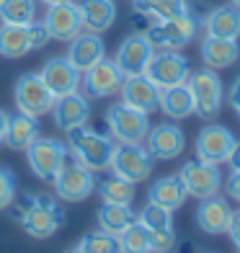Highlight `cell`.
<instances>
[{"label": "cell", "instance_id": "obj_1", "mask_svg": "<svg viewBox=\"0 0 240 253\" xmlns=\"http://www.w3.org/2000/svg\"><path fill=\"white\" fill-rule=\"evenodd\" d=\"M65 134H67V150L75 155V160L80 166L90 168L93 173H98V170H109L114 147H117L114 137L90 129L88 124L73 126V129H67Z\"/></svg>", "mask_w": 240, "mask_h": 253}, {"label": "cell", "instance_id": "obj_2", "mask_svg": "<svg viewBox=\"0 0 240 253\" xmlns=\"http://www.w3.org/2000/svg\"><path fill=\"white\" fill-rule=\"evenodd\" d=\"M186 83L194 96V114L207 122L214 119L222 111V103H225V85H222V78L217 75V70H212V67L191 70Z\"/></svg>", "mask_w": 240, "mask_h": 253}, {"label": "cell", "instance_id": "obj_3", "mask_svg": "<svg viewBox=\"0 0 240 253\" xmlns=\"http://www.w3.org/2000/svg\"><path fill=\"white\" fill-rule=\"evenodd\" d=\"M201 26V18H197L189 10V13H181L173 18H163V21H155V24L147 29V39L155 49H181L186 47L189 42L197 39Z\"/></svg>", "mask_w": 240, "mask_h": 253}, {"label": "cell", "instance_id": "obj_4", "mask_svg": "<svg viewBox=\"0 0 240 253\" xmlns=\"http://www.w3.org/2000/svg\"><path fill=\"white\" fill-rule=\"evenodd\" d=\"M62 225H65V210L57 202V197H49V194H37L34 207L21 220V230L34 240H49Z\"/></svg>", "mask_w": 240, "mask_h": 253}, {"label": "cell", "instance_id": "obj_5", "mask_svg": "<svg viewBox=\"0 0 240 253\" xmlns=\"http://www.w3.org/2000/svg\"><path fill=\"white\" fill-rule=\"evenodd\" d=\"M153 168H155L153 155L147 153V147L142 142H117L111 155V166H109L114 176H119L129 183H142L150 178Z\"/></svg>", "mask_w": 240, "mask_h": 253}, {"label": "cell", "instance_id": "obj_6", "mask_svg": "<svg viewBox=\"0 0 240 253\" xmlns=\"http://www.w3.org/2000/svg\"><path fill=\"white\" fill-rule=\"evenodd\" d=\"M150 114L129 106L124 101H117L106 109V126L114 137V142H145L150 132Z\"/></svg>", "mask_w": 240, "mask_h": 253}, {"label": "cell", "instance_id": "obj_7", "mask_svg": "<svg viewBox=\"0 0 240 253\" xmlns=\"http://www.w3.org/2000/svg\"><path fill=\"white\" fill-rule=\"evenodd\" d=\"M26 160H29V168L31 173L41 178V181H52L60 168L67 163V145L54 140V137H37L29 147H26Z\"/></svg>", "mask_w": 240, "mask_h": 253}, {"label": "cell", "instance_id": "obj_8", "mask_svg": "<svg viewBox=\"0 0 240 253\" xmlns=\"http://www.w3.org/2000/svg\"><path fill=\"white\" fill-rule=\"evenodd\" d=\"M13 101H16V109L21 114H29V117L39 119V117L52 111L54 93L47 88V83H44V78L39 73H24L16 80Z\"/></svg>", "mask_w": 240, "mask_h": 253}, {"label": "cell", "instance_id": "obj_9", "mask_svg": "<svg viewBox=\"0 0 240 253\" xmlns=\"http://www.w3.org/2000/svg\"><path fill=\"white\" fill-rule=\"evenodd\" d=\"M124 85V73L117 67V62L104 57L93 67H88L85 73H80V90L90 101H104L119 96V90Z\"/></svg>", "mask_w": 240, "mask_h": 253}, {"label": "cell", "instance_id": "obj_10", "mask_svg": "<svg viewBox=\"0 0 240 253\" xmlns=\"http://www.w3.org/2000/svg\"><path fill=\"white\" fill-rule=\"evenodd\" d=\"M52 183H54L57 199L70 202V204L83 202V199H88L90 194L96 191V176H93V170L85 168V166H80L78 160H75V163H65L60 168V173L52 178Z\"/></svg>", "mask_w": 240, "mask_h": 253}, {"label": "cell", "instance_id": "obj_11", "mask_svg": "<svg viewBox=\"0 0 240 253\" xmlns=\"http://www.w3.org/2000/svg\"><path fill=\"white\" fill-rule=\"evenodd\" d=\"M145 75L153 80L158 88H170L178 83H186L191 75L189 57L181 54L178 49H155Z\"/></svg>", "mask_w": 240, "mask_h": 253}, {"label": "cell", "instance_id": "obj_12", "mask_svg": "<svg viewBox=\"0 0 240 253\" xmlns=\"http://www.w3.org/2000/svg\"><path fill=\"white\" fill-rule=\"evenodd\" d=\"M178 176L184 178L189 197H194V199H207V197H214V194H220L222 181H225L220 166L204 163V160H199V158L186 160V163L181 166Z\"/></svg>", "mask_w": 240, "mask_h": 253}, {"label": "cell", "instance_id": "obj_13", "mask_svg": "<svg viewBox=\"0 0 240 253\" xmlns=\"http://www.w3.org/2000/svg\"><path fill=\"white\" fill-rule=\"evenodd\" d=\"M153 54H155V47L147 39V34L134 31V34L121 39V44L117 47V54H114V62L124 73V78L142 75L147 70V65H150Z\"/></svg>", "mask_w": 240, "mask_h": 253}, {"label": "cell", "instance_id": "obj_14", "mask_svg": "<svg viewBox=\"0 0 240 253\" xmlns=\"http://www.w3.org/2000/svg\"><path fill=\"white\" fill-rule=\"evenodd\" d=\"M145 147L153 155V160L168 163L184 155L186 150V134L176 122H163L158 126H150V132L145 137Z\"/></svg>", "mask_w": 240, "mask_h": 253}, {"label": "cell", "instance_id": "obj_15", "mask_svg": "<svg viewBox=\"0 0 240 253\" xmlns=\"http://www.w3.org/2000/svg\"><path fill=\"white\" fill-rule=\"evenodd\" d=\"M41 24L52 42H70L83 31V18H80L75 0H62V3L47 5Z\"/></svg>", "mask_w": 240, "mask_h": 253}, {"label": "cell", "instance_id": "obj_16", "mask_svg": "<svg viewBox=\"0 0 240 253\" xmlns=\"http://www.w3.org/2000/svg\"><path fill=\"white\" fill-rule=\"evenodd\" d=\"M233 145H235V134L225 124H204L197 134L194 150H197V158L204 160V163L220 166V163H227Z\"/></svg>", "mask_w": 240, "mask_h": 253}, {"label": "cell", "instance_id": "obj_17", "mask_svg": "<svg viewBox=\"0 0 240 253\" xmlns=\"http://www.w3.org/2000/svg\"><path fill=\"white\" fill-rule=\"evenodd\" d=\"M52 119L57 124V129H73V126L80 124H88L90 117V98L83 93V90H73V93H65L60 98H54V106H52Z\"/></svg>", "mask_w": 240, "mask_h": 253}, {"label": "cell", "instance_id": "obj_18", "mask_svg": "<svg viewBox=\"0 0 240 253\" xmlns=\"http://www.w3.org/2000/svg\"><path fill=\"white\" fill-rule=\"evenodd\" d=\"M47 88L54 93V98H60L65 93H73V90H80V73L75 70V65L67 60L65 54L49 57L47 62L41 65V73Z\"/></svg>", "mask_w": 240, "mask_h": 253}, {"label": "cell", "instance_id": "obj_19", "mask_svg": "<svg viewBox=\"0 0 240 253\" xmlns=\"http://www.w3.org/2000/svg\"><path fill=\"white\" fill-rule=\"evenodd\" d=\"M67 60L75 65L78 73H85L88 67H93L98 60L106 57V44L101 39V34H93V31H80L75 39L67 42Z\"/></svg>", "mask_w": 240, "mask_h": 253}, {"label": "cell", "instance_id": "obj_20", "mask_svg": "<svg viewBox=\"0 0 240 253\" xmlns=\"http://www.w3.org/2000/svg\"><path fill=\"white\" fill-rule=\"evenodd\" d=\"M230 217H233V207L227 204V199L222 197H207V199H199L197 207V225L201 233L207 235H225L227 233V225H230Z\"/></svg>", "mask_w": 240, "mask_h": 253}, {"label": "cell", "instance_id": "obj_21", "mask_svg": "<svg viewBox=\"0 0 240 253\" xmlns=\"http://www.w3.org/2000/svg\"><path fill=\"white\" fill-rule=\"evenodd\" d=\"M119 96H121L124 103H129V106L140 109L145 114H153V111H158L160 88L145 73L142 75H129V78H124V85L119 90Z\"/></svg>", "mask_w": 240, "mask_h": 253}, {"label": "cell", "instance_id": "obj_22", "mask_svg": "<svg viewBox=\"0 0 240 253\" xmlns=\"http://www.w3.org/2000/svg\"><path fill=\"white\" fill-rule=\"evenodd\" d=\"M75 5L83 18V31L104 34L117 24V0H75Z\"/></svg>", "mask_w": 240, "mask_h": 253}, {"label": "cell", "instance_id": "obj_23", "mask_svg": "<svg viewBox=\"0 0 240 253\" xmlns=\"http://www.w3.org/2000/svg\"><path fill=\"white\" fill-rule=\"evenodd\" d=\"M186 197H189L186 183H184V178H181L178 173L158 178L153 186L147 189V202L163 207V210H170V212H176L178 207H184Z\"/></svg>", "mask_w": 240, "mask_h": 253}, {"label": "cell", "instance_id": "obj_24", "mask_svg": "<svg viewBox=\"0 0 240 253\" xmlns=\"http://www.w3.org/2000/svg\"><path fill=\"white\" fill-rule=\"evenodd\" d=\"M201 26H204V34H209V37L238 42L240 39V10L233 3L217 5L201 18Z\"/></svg>", "mask_w": 240, "mask_h": 253}, {"label": "cell", "instance_id": "obj_25", "mask_svg": "<svg viewBox=\"0 0 240 253\" xmlns=\"http://www.w3.org/2000/svg\"><path fill=\"white\" fill-rule=\"evenodd\" d=\"M201 60H204V67H212V70L230 67V65H235L240 60V44L235 39H220V37L204 34V39H201Z\"/></svg>", "mask_w": 240, "mask_h": 253}, {"label": "cell", "instance_id": "obj_26", "mask_svg": "<svg viewBox=\"0 0 240 253\" xmlns=\"http://www.w3.org/2000/svg\"><path fill=\"white\" fill-rule=\"evenodd\" d=\"M158 109L163 111L170 122L189 119L191 114H194V96H191L189 83H178V85H170V88H160Z\"/></svg>", "mask_w": 240, "mask_h": 253}, {"label": "cell", "instance_id": "obj_27", "mask_svg": "<svg viewBox=\"0 0 240 253\" xmlns=\"http://www.w3.org/2000/svg\"><path fill=\"white\" fill-rule=\"evenodd\" d=\"M37 137H39V119L37 117H29V114H21V111L8 117L3 142L10 150H26Z\"/></svg>", "mask_w": 240, "mask_h": 253}, {"label": "cell", "instance_id": "obj_28", "mask_svg": "<svg viewBox=\"0 0 240 253\" xmlns=\"http://www.w3.org/2000/svg\"><path fill=\"white\" fill-rule=\"evenodd\" d=\"M29 52H34L29 26L0 24V57H5V60H21Z\"/></svg>", "mask_w": 240, "mask_h": 253}, {"label": "cell", "instance_id": "obj_29", "mask_svg": "<svg viewBox=\"0 0 240 253\" xmlns=\"http://www.w3.org/2000/svg\"><path fill=\"white\" fill-rule=\"evenodd\" d=\"M96 220H98L101 230H106V233H111V235H119L137 220V214L127 204H106V202H101Z\"/></svg>", "mask_w": 240, "mask_h": 253}, {"label": "cell", "instance_id": "obj_30", "mask_svg": "<svg viewBox=\"0 0 240 253\" xmlns=\"http://www.w3.org/2000/svg\"><path fill=\"white\" fill-rule=\"evenodd\" d=\"M117 240H119V253H155L153 233L140 220H134L124 233H119Z\"/></svg>", "mask_w": 240, "mask_h": 253}, {"label": "cell", "instance_id": "obj_31", "mask_svg": "<svg viewBox=\"0 0 240 253\" xmlns=\"http://www.w3.org/2000/svg\"><path fill=\"white\" fill-rule=\"evenodd\" d=\"M96 191H98L101 202H106V204H127V207H132V202H134V183L124 181V178L114 176V173L109 178H104L101 183H96Z\"/></svg>", "mask_w": 240, "mask_h": 253}, {"label": "cell", "instance_id": "obj_32", "mask_svg": "<svg viewBox=\"0 0 240 253\" xmlns=\"http://www.w3.org/2000/svg\"><path fill=\"white\" fill-rule=\"evenodd\" d=\"M37 0H0V24L29 26L37 21Z\"/></svg>", "mask_w": 240, "mask_h": 253}, {"label": "cell", "instance_id": "obj_33", "mask_svg": "<svg viewBox=\"0 0 240 253\" xmlns=\"http://www.w3.org/2000/svg\"><path fill=\"white\" fill-rule=\"evenodd\" d=\"M137 220L150 230V233H173V212L163 210V207H158L153 202L145 204V210L137 214Z\"/></svg>", "mask_w": 240, "mask_h": 253}, {"label": "cell", "instance_id": "obj_34", "mask_svg": "<svg viewBox=\"0 0 240 253\" xmlns=\"http://www.w3.org/2000/svg\"><path fill=\"white\" fill-rule=\"evenodd\" d=\"M137 8H142L145 13H150L155 21H163V18H173L181 13H189L191 3L189 0H145V3H134Z\"/></svg>", "mask_w": 240, "mask_h": 253}, {"label": "cell", "instance_id": "obj_35", "mask_svg": "<svg viewBox=\"0 0 240 253\" xmlns=\"http://www.w3.org/2000/svg\"><path fill=\"white\" fill-rule=\"evenodd\" d=\"M78 248L83 253H119V240L117 235L106 233V230H90V233H85L83 238H80Z\"/></svg>", "mask_w": 240, "mask_h": 253}, {"label": "cell", "instance_id": "obj_36", "mask_svg": "<svg viewBox=\"0 0 240 253\" xmlns=\"http://www.w3.org/2000/svg\"><path fill=\"white\" fill-rule=\"evenodd\" d=\"M18 194V181H16V173L10 170L8 166H0V212L8 210L10 202L16 199Z\"/></svg>", "mask_w": 240, "mask_h": 253}, {"label": "cell", "instance_id": "obj_37", "mask_svg": "<svg viewBox=\"0 0 240 253\" xmlns=\"http://www.w3.org/2000/svg\"><path fill=\"white\" fill-rule=\"evenodd\" d=\"M34 199H37V194H31V191H21V194H16V199L10 202V207H8L10 220L21 225V220H24V217L29 214V210L34 207Z\"/></svg>", "mask_w": 240, "mask_h": 253}, {"label": "cell", "instance_id": "obj_38", "mask_svg": "<svg viewBox=\"0 0 240 253\" xmlns=\"http://www.w3.org/2000/svg\"><path fill=\"white\" fill-rule=\"evenodd\" d=\"M29 29H31V44H34V52L41 49V47H47V42H52L41 21H34V24H29Z\"/></svg>", "mask_w": 240, "mask_h": 253}, {"label": "cell", "instance_id": "obj_39", "mask_svg": "<svg viewBox=\"0 0 240 253\" xmlns=\"http://www.w3.org/2000/svg\"><path fill=\"white\" fill-rule=\"evenodd\" d=\"M222 186L227 189V197L240 202V170H230L227 181H222Z\"/></svg>", "mask_w": 240, "mask_h": 253}, {"label": "cell", "instance_id": "obj_40", "mask_svg": "<svg viewBox=\"0 0 240 253\" xmlns=\"http://www.w3.org/2000/svg\"><path fill=\"white\" fill-rule=\"evenodd\" d=\"M227 235H230L233 246L240 251V212H233V217H230V225H227Z\"/></svg>", "mask_w": 240, "mask_h": 253}, {"label": "cell", "instance_id": "obj_41", "mask_svg": "<svg viewBox=\"0 0 240 253\" xmlns=\"http://www.w3.org/2000/svg\"><path fill=\"white\" fill-rule=\"evenodd\" d=\"M227 101H230V106H233L235 111H240V75L233 80L230 90H227Z\"/></svg>", "mask_w": 240, "mask_h": 253}, {"label": "cell", "instance_id": "obj_42", "mask_svg": "<svg viewBox=\"0 0 240 253\" xmlns=\"http://www.w3.org/2000/svg\"><path fill=\"white\" fill-rule=\"evenodd\" d=\"M227 166H230V170H240V140H235L230 155H227Z\"/></svg>", "mask_w": 240, "mask_h": 253}, {"label": "cell", "instance_id": "obj_43", "mask_svg": "<svg viewBox=\"0 0 240 253\" xmlns=\"http://www.w3.org/2000/svg\"><path fill=\"white\" fill-rule=\"evenodd\" d=\"M173 253H197V246H194V240H176Z\"/></svg>", "mask_w": 240, "mask_h": 253}, {"label": "cell", "instance_id": "obj_44", "mask_svg": "<svg viewBox=\"0 0 240 253\" xmlns=\"http://www.w3.org/2000/svg\"><path fill=\"white\" fill-rule=\"evenodd\" d=\"M8 117L10 114L0 109V142H3V134H5V126H8Z\"/></svg>", "mask_w": 240, "mask_h": 253}, {"label": "cell", "instance_id": "obj_45", "mask_svg": "<svg viewBox=\"0 0 240 253\" xmlns=\"http://www.w3.org/2000/svg\"><path fill=\"white\" fill-rule=\"evenodd\" d=\"M37 3H41V5H54V3H62V0H37Z\"/></svg>", "mask_w": 240, "mask_h": 253}, {"label": "cell", "instance_id": "obj_46", "mask_svg": "<svg viewBox=\"0 0 240 253\" xmlns=\"http://www.w3.org/2000/svg\"><path fill=\"white\" fill-rule=\"evenodd\" d=\"M65 253H83V251H80V248L75 246V248H70V251H65Z\"/></svg>", "mask_w": 240, "mask_h": 253}, {"label": "cell", "instance_id": "obj_47", "mask_svg": "<svg viewBox=\"0 0 240 253\" xmlns=\"http://www.w3.org/2000/svg\"><path fill=\"white\" fill-rule=\"evenodd\" d=\"M230 3H233V5H235V8L240 10V0H230Z\"/></svg>", "mask_w": 240, "mask_h": 253}, {"label": "cell", "instance_id": "obj_48", "mask_svg": "<svg viewBox=\"0 0 240 253\" xmlns=\"http://www.w3.org/2000/svg\"><path fill=\"white\" fill-rule=\"evenodd\" d=\"M132 3H145V0H132Z\"/></svg>", "mask_w": 240, "mask_h": 253}, {"label": "cell", "instance_id": "obj_49", "mask_svg": "<svg viewBox=\"0 0 240 253\" xmlns=\"http://www.w3.org/2000/svg\"><path fill=\"white\" fill-rule=\"evenodd\" d=\"M238 117H240V111H238Z\"/></svg>", "mask_w": 240, "mask_h": 253}, {"label": "cell", "instance_id": "obj_50", "mask_svg": "<svg viewBox=\"0 0 240 253\" xmlns=\"http://www.w3.org/2000/svg\"><path fill=\"white\" fill-rule=\"evenodd\" d=\"M238 253H240V251H238Z\"/></svg>", "mask_w": 240, "mask_h": 253}]
</instances>
